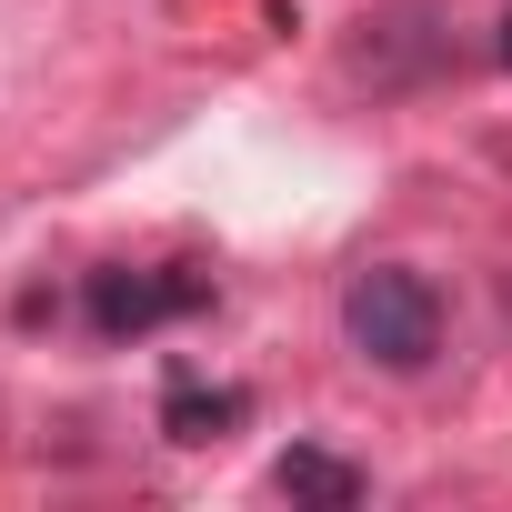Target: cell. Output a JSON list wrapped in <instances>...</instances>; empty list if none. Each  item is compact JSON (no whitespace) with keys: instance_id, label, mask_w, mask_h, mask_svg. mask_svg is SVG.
<instances>
[{"instance_id":"1","label":"cell","mask_w":512,"mask_h":512,"mask_svg":"<svg viewBox=\"0 0 512 512\" xmlns=\"http://www.w3.org/2000/svg\"><path fill=\"white\" fill-rule=\"evenodd\" d=\"M342 342L372 362V372H432L442 352V292L402 262H372L342 282Z\"/></svg>"},{"instance_id":"4","label":"cell","mask_w":512,"mask_h":512,"mask_svg":"<svg viewBox=\"0 0 512 512\" xmlns=\"http://www.w3.org/2000/svg\"><path fill=\"white\" fill-rule=\"evenodd\" d=\"M161 412H171V442H211V432H221V422H241L251 402H241V392H171Z\"/></svg>"},{"instance_id":"2","label":"cell","mask_w":512,"mask_h":512,"mask_svg":"<svg viewBox=\"0 0 512 512\" xmlns=\"http://www.w3.org/2000/svg\"><path fill=\"white\" fill-rule=\"evenodd\" d=\"M211 302V272H171V262H111L91 272V332L101 342H141L161 322H191Z\"/></svg>"},{"instance_id":"3","label":"cell","mask_w":512,"mask_h":512,"mask_svg":"<svg viewBox=\"0 0 512 512\" xmlns=\"http://www.w3.org/2000/svg\"><path fill=\"white\" fill-rule=\"evenodd\" d=\"M272 492L322 502V512H352V502H362V472H352V462H332V452H312V442H292V452L272 462Z\"/></svg>"},{"instance_id":"5","label":"cell","mask_w":512,"mask_h":512,"mask_svg":"<svg viewBox=\"0 0 512 512\" xmlns=\"http://www.w3.org/2000/svg\"><path fill=\"white\" fill-rule=\"evenodd\" d=\"M502 61H512V11H502Z\"/></svg>"}]
</instances>
